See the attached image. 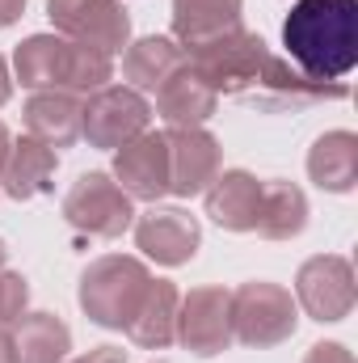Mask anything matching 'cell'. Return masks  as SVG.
<instances>
[{
	"label": "cell",
	"instance_id": "6da1fadb",
	"mask_svg": "<svg viewBox=\"0 0 358 363\" xmlns=\"http://www.w3.org/2000/svg\"><path fill=\"white\" fill-rule=\"evenodd\" d=\"M185 64L219 97L253 101L262 110H287V106L295 110V106H312V101L350 97L346 81H308L304 72L291 68V60L270 51L262 34H253L245 26L232 34H219L202 47H190Z\"/></svg>",
	"mask_w": 358,
	"mask_h": 363
},
{
	"label": "cell",
	"instance_id": "7a4b0ae2",
	"mask_svg": "<svg viewBox=\"0 0 358 363\" xmlns=\"http://www.w3.org/2000/svg\"><path fill=\"white\" fill-rule=\"evenodd\" d=\"M282 47L308 81H342L358 68V0H295Z\"/></svg>",
	"mask_w": 358,
	"mask_h": 363
},
{
	"label": "cell",
	"instance_id": "3957f363",
	"mask_svg": "<svg viewBox=\"0 0 358 363\" xmlns=\"http://www.w3.org/2000/svg\"><path fill=\"white\" fill-rule=\"evenodd\" d=\"M13 68L21 89L42 93V89H68L76 97H89L93 89L110 85L114 77V55L59 38V34H30L13 51Z\"/></svg>",
	"mask_w": 358,
	"mask_h": 363
},
{
	"label": "cell",
	"instance_id": "277c9868",
	"mask_svg": "<svg viewBox=\"0 0 358 363\" xmlns=\"http://www.w3.org/2000/svg\"><path fill=\"white\" fill-rule=\"evenodd\" d=\"M148 283L152 271L144 258H131V254H105V258H93L85 274H81V287H76V300L85 308L93 325L101 330H127L131 317L139 313L144 296H148Z\"/></svg>",
	"mask_w": 358,
	"mask_h": 363
},
{
	"label": "cell",
	"instance_id": "5b68a950",
	"mask_svg": "<svg viewBox=\"0 0 358 363\" xmlns=\"http://www.w3.org/2000/svg\"><path fill=\"white\" fill-rule=\"evenodd\" d=\"M299 330V304L282 283L249 279L232 291V342L270 351L295 338Z\"/></svg>",
	"mask_w": 358,
	"mask_h": 363
},
{
	"label": "cell",
	"instance_id": "8992f818",
	"mask_svg": "<svg viewBox=\"0 0 358 363\" xmlns=\"http://www.w3.org/2000/svg\"><path fill=\"white\" fill-rule=\"evenodd\" d=\"M152 127V106L131 85H101L81 101V135L101 152H118Z\"/></svg>",
	"mask_w": 358,
	"mask_h": 363
},
{
	"label": "cell",
	"instance_id": "52a82bcc",
	"mask_svg": "<svg viewBox=\"0 0 358 363\" xmlns=\"http://www.w3.org/2000/svg\"><path fill=\"white\" fill-rule=\"evenodd\" d=\"M64 220L81 233V237H97V241H114L135 224V203L122 194V186L93 169L72 182V190L64 194Z\"/></svg>",
	"mask_w": 358,
	"mask_h": 363
},
{
	"label": "cell",
	"instance_id": "ba28073f",
	"mask_svg": "<svg viewBox=\"0 0 358 363\" xmlns=\"http://www.w3.org/2000/svg\"><path fill=\"white\" fill-rule=\"evenodd\" d=\"M354 300H358L354 267L342 254H316L295 274V304L321 325L346 321L354 313Z\"/></svg>",
	"mask_w": 358,
	"mask_h": 363
},
{
	"label": "cell",
	"instance_id": "9c48e42d",
	"mask_svg": "<svg viewBox=\"0 0 358 363\" xmlns=\"http://www.w3.org/2000/svg\"><path fill=\"white\" fill-rule=\"evenodd\" d=\"M190 355L198 359H215L232 347V291L202 283L190 287L178 304V338Z\"/></svg>",
	"mask_w": 358,
	"mask_h": 363
},
{
	"label": "cell",
	"instance_id": "30bf717a",
	"mask_svg": "<svg viewBox=\"0 0 358 363\" xmlns=\"http://www.w3.org/2000/svg\"><path fill=\"white\" fill-rule=\"evenodd\" d=\"M47 17L59 38L97 47L105 55H118L131 43V17L122 0H47Z\"/></svg>",
	"mask_w": 358,
	"mask_h": 363
},
{
	"label": "cell",
	"instance_id": "8fae6325",
	"mask_svg": "<svg viewBox=\"0 0 358 363\" xmlns=\"http://www.w3.org/2000/svg\"><path fill=\"white\" fill-rule=\"evenodd\" d=\"M131 228H135V250L156 267H185V262H194V254L202 245L198 220L181 207L152 203L144 216H135Z\"/></svg>",
	"mask_w": 358,
	"mask_h": 363
},
{
	"label": "cell",
	"instance_id": "7c38bea8",
	"mask_svg": "<svg viewBox=\"0 0 358 363\" xmlns=\"http://www.w3.org/2000/svg\"><path fill=\"white\" fill-rule=\"evenodd\" d=\"M131 203H161L169 194V140L165 131H144L114 152V174Z\"/></svg>",
	"mask_w": 358,
	"mask_h": 363
},
{
	"label": "cell",
	"instance_id": "4fadbf2b",
	"mask_svg": "<svg viewBox=\"0 0 358 363\" xmlns=\"http://www.w3.org/2000/svg\"><path fill=\"white\" fill-rule=\"evenodd\" d=\"M169 194L194 199L224 169V148L207 127H169Z\"/></svg>",
	"mask_w": 358,
	"mask_h": 363
},
{
	"label": "cell",
	"instance_id": "5bb4252c",
	"mask_svg": "<svg viewBox=\"0 0 358 363\" xmlns=\"http://www.w3.org/2000/svg\"><path fill=\"white\" fill-rule=\"evenodd\" d=\"M202 203L224 233H253L262 211V178H253L249 169H219L202 190Z\"/></svg>",
	"mask_w": 358,
	"mask_h": 363
},
{
	"label": "cell",
	"instance_id": "9a60e30c",
	"mask_svg": "<svg viewBox=\"0 0 358 363\" xmlns=\"http://www.w3.org/2000/svg\"><path fill=\"white\" fill-rule=\"evenodd\" d=\"M81 101L76 93L68 89H42V93H30L25 97V135H34L38 144L47 148H72L81 140Z\"/></svg>",
	"mask_w": 358,
	"mask_h": 363
},
{
	"label": "cell",
	"instance_id": "2e32d148",
	"mask_svg": "<svg viewBox=\"0 0 358 363\" xmlns=\"http://www.w3.org/2000/svg\"><path fill=\"white\" fill-rule=\"evenodd\" d=\"M219 110V93L211 89L190 64L178 68L161 89H156V114L165 127H207V118Z\"/></svg>",
	"mask_w": 358,
	"mask_h": 363
},
{
	"label": "cell",
	"instance_id": "e0dca14e",
	"mask_svg": "<svg viewBox=\"0 0 358 363\" xmlns=\"http://www.w3.org/2000/svg\"><path fill=\"white\" fill-rule=\"evenodd\" d=\"M55 169H59V152L47 148V144H38L34 135H21V140H13V148H8L0 190H4L8 199H17V203H30V199H38V194L51 190Z\"/></svg>",
	"mask_w": 358,
	"mask_h": 363
},
{
	"label": "cell",
	"instance_id": "ac0fdd59",
	"mask_svg": "<svg viewBox=\"0 0 358 363\" xmlns=\"http://www.w3.org/2000/svg\"><path fill=\"white\" fill-rule=\"evenodd\" d=\"M178 68H185V51L169 34H148L127 43L122 51V77L135 93H156Z\"/></svg>",
	"mask_w": 358,
	"mask_h": 363
},
{
	"label": "cell",
	"instance_id": "d6986e66",
	"mask_svg": "<svg viewBox=\"0 0 358 363\" xmlns=\"http://www.w3.org/2000/svg\"><path fill=\"white\" fill-rule=\"evenodd\" d=\"M308 178L329 194H350L358 186V135L337 127L308 148Z\"/></svg>",
	"mask_w": 358,
	"mask_h": 363
},
{
	"label": "cell",
	"instance_id": "ffe728a7",
	"mask_svg": "<svg viewBox=\"0 0 358 363\" xmlns=\"http://www.w3.org/2000/svg\"><path fill=\"white\" fill-rule=\"evenodd\" d=\"M241 9L245 0H173V38L181 51H190L219 34H232L241 30Z\"/></svg>",
	"mask_w": 358,
	"mask_h": 363
},
{
	"label": "cell",
	"instance_id": "44dd1931",
	"mask_svg": "<svg viewBox=\"0 0 358 363\" xmlns=\"http://www.w3.org/2000/svg\"><path fill=\"white\" fill-rule=\"evenodd\" d=\"M178 304L181 291L169 279H152L148 283V296L139 304V313L131 317L127 334L139 351H165L173 338H178Z\"/></svg>",
	"mask_w": 358,
	"mask_h": 363
},
{
	"label": "cell",
	"instance_id": "7402d4cb",
	"mask_svg": "<svg viewBox=\"0 0 358 363\" xmlns=\"http://www.w3.org/2000/svg\"><path fill=\"white\" fill-rule=\"evenodd\" d=\"M304 228H308V194L282 178L262 182V211L253 233L266 241H295Z\"/></svg>",
	"mask_w": 358,
	"mask_h": 363
},
{
	"label": "cell",
	"instance_id": "603a6c76",
	"mask_svg": "<svg viewBox=\"0 0 358 363\" xmlns=\"http://www.w3.org/2000/svg\"><path fill=\"white\" fill-rule=\"evenodd\" d=\"M17 363H64L72 351V330L55 313H21L13 321Z\"/></svg>",
	"mask_w": 358,
	"mask_h": 363
},
{
	"label": "cell",
	"instance_id": "cb8c5ba5",
	"mask_svg": "<svg viewBox=\"0 0 358 363\" xmlns=\"http://www.w3.org/2000/svg\"><path fill=\"white\" fill-rule=\"evenodd\" d=\"M25 308H30V283H25V274L4 267L0 271V325H13Z\"/></svg>",
	"mask_w": 358,
	"mask_h": 363
},
{
	"label": "cell",
	"instance_id": "d4e9b609",
	"mask_svg": "<svg viewBox=\"0 0 358 363\" xmlns=\"http://www.w3.org/2000/svg\"><path fill=\"white\" fill-rule=\"evenodd\" d=\"M304 363H358V359L346 342H316V347H308Z\"/></svg>",
	"mask_w": 358,
	"mask_h": 363
},
{
	"label": "cell",
	"instance_id": "484cf974",
	"mask_svg": "<svg viewBox=\"0 0 358 363\" xmlns=\"http://www.w3.org/2000/svg\"><path fill=\"white\" fill-rule=\"evenodd\" d=\"M64 363H127V351L122 347H93L76 359H64Z\"/></svg>",
	"mask_w": 358,
	"mask_h": 363
},
{
	"label": "cell",
	"instance_id": "4316f807",
	"mask_svg": "<svg viewBox=\"0 0 358 363\" xmlns=\"http://www.w3.org/2000/svg\"><path fill=\"white\" fill-rule=\"evenodd\" d=\"M25 13V0H0V30H8Z\"/></svg>",
	"mask_w": 358,
	"mask_h": 363
},
{
	"label": "cell",
	"instance_id": "83f0119b",
	"mask_svg": "<svg viewBox=\"0 0 358 363\" xmlns=\"http://www.w3.org/2000/svg\"><path fill=\"white\" fill-rule=\"evenodd\" d=\"M0 363H17V351H13V325H0Z\"/></svg>",
	"mask_w": 358,
	"mask_h": 363
},
{
	"label": "cell",
	"instance_id": "f1b7e54d",
	"mask_svg": "<svg viewBox=\"0 0 358 363\" xmlns=\"http://www.w3.org/2000/svg\"><path fill=\"white\" fill-rule=\"evenodd\" d=\"M13 97V77H8V64H4V55H0V106Z\"/></svg>",
	"mask_w": 358,
	"mask_h": 363
},
{
	"label": "cell",
	"instance_id": "f546056e",
	"mask_svg": "<svg viewBox=\"0 0 358 363\" xmlns=\"http://www.w3.org/2000/svg\"><path fill=\"white\" fill-rule=\"evenodd\" d=\"M8 148H13V135H8V127L0 123V178H4V161H8Z\"/></svg>",
	"mask_w": 358,
	"mask_h": 363
},
{
	"label": "cell",
	"instance_id": "4dcf8cb0",
	"mask_svg": "<svg viewBox=\"0 0 358 363\" xmlns=\"http://www.w3.org/2000/svg\"><path fill=\"white\" fill-rule=\"evenodd\" d=\"M8 267V245H4V237H0V271Z\"/></svg>",
	"mask_w": 358,
	"mask_h": 363
},
{
	"label": "cell",
	"instance_id": "1f68e13d",
	"mask_svg": "<svg viewBox=\"0 0 358 363\" xmlns=\"http://www.w3.org/2000/svg\"><path fill=\"white\" fill-rule=\"evenodd\" d=\"M156 363H161V359H156Z\"/></svg>",
	"mask_w": 358,
	"mask_h": 363
}]
</instances>
